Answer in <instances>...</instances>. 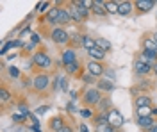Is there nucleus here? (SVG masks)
I'll use <instances>...</instances> for the list:
<instances>
[{"label":"nucleus","instance_id":"nucleus-25","mask_svg":"<svg viewBox=\"0 0 157 132\" xmlns=\"http://www.w3.org/2000/svg\"><path fill=\"white\" fill-rule=\"evenodd\" d=\"M66 82H68L66 77H61V79H59V89H61V91H66V89H68V84H66Z\"/></svg>","mask_w":157,"mask_h":132},{"label":"nucleus","instance_id":"nucleus-35","mask_svg":"<svg viewBox=\"0 0 157 132\" xmlns=\"http://www.w3.org/2000/svg\"><path fill=\"white\" fill-rule=\"evenodd\" d=\"M36 112H38V114H45V112H47V107H45V105H43V107H38Z\"/></svg>","mask_w":157,"mask_h":132},{"label":"nucleus","instance_id":"nucleus-30","mask_svg":"<svg viewBox=\"0 0 157 132\" xmlns=\"http://www.w3.org/2000/svg\"><path fill=\"white\" fill-rule=\"evenodd\" d=\"M9 75L11 77H14V79H18L20 77V70L18 68H14V66H9Z\"/></svg>","mask_w":157,"mask_h":132},{"label":"nucleus","instance_id":"nucleus-22","mask_svg":"<svg viewBox=\"0 0 157 132\" xmlns=\"http://www.w3.org/2000/svg\"><path fill=\"white\" fill-rule=\"evenodd\" d=\"M143 47H145L147 52H157V45L152 41V38H147V40L143 41Z\"/></svg>","mask_w":157,"mask_h":132},{"label":"nucleus","instance_id":"nucleus-40","mask_svg":"<svg viewBox=\"0 0 157 132\" xmlns=\"http://www.w3.org/2000/svg\"><path fill=\"white\" fill-rule=\"evenodd\" d=\"M150 132H157V123L154 125V127H152V129H150Z\"/></svg>","mask_w":157,"mask_h":132},{"label":"nucleus","instance_id":"nucleus-18","mask_svg":"<svg viewBox=\"0 0 157 132\" xmlns=\"http://www.w3.org/2000/svg\"><path fill=\"white\" fill-rule=\"evenodd\" d=\"M68 13H70V16H71V20H73V21H82V20H84V18H82V14L77 11L75 4H71V6H70Z\"/></svg>","mask_w":157,"mask_h":132},{"label":"nucleus","instance_id":"nucleus-5","mask_svg":"<svg viewBox=\"0 0 157 132\" xmlns=\"http://www.w3.org/2000/svg\"><path fill=\"white\" fill-rule=\"evenodd\" d=\"M48 75L47 73H39V75H36L34 77V81H32V84H34V88L38 89V91H43V89H47L48 88Z\"/></svg>","mask_w":157,"mask_h":132},{"label":"nucleus","instance_id":"nucleus-33","mask_svg":"<svg viewBox=\"0 0 157 132\" xmlns=\"http://www.w3.org/2000/svg\"><path fill=\"white\" fill-rule=\"evenodd\" d=\"M20 112H21L23 116H29V109H27L25 105H20Z\"/></svg>","mask_w":157,"mask_h":132},{"label":"nucleus","instance_id":"nucleus-34","mask_svg":"<svg viewBox=\"0 0 157 132\" xmlns=\"http://www.w3.org/2000/svg\"><path fill=\"white\" fill-rule=\"evenodd\" d=\"M13 120H14L16 123H20L21 120H23V114H14V116H13Z\"/></svg>","mask_w":157,"mask_h":132},{"label":"nucleus","instance_id":"nucleus-21","mask_svg":"<svg viewBox=\"0 0 157 132\" xmlns=\"http://www.w3.org/2000/svg\"><path fill=\"white\" fill-rule=\"evenodd\" d=\"M63 127H64V125H63V120H61V118H52V120H50V129H52V130H61V129H63Z\"/></svg>","mask_w":157,"mask_h":132},{"label":"nucleus","instance_id":"nucleus-4","mask_svg":"<svg viewBox=\"0 0 157 132\" xmlns=\"http://www.w3.org/2000/svg\"><path fill=\"white\" fill-rule=\"evenodd\" d=\"M32 62H34V64H38V66H41V68H50V66H52V59H50L47 54H43V52L34 54Z\"/></svg>","mask_w":157,"mask_h":132},{"label":"nucleus","instance_id":"nucleus-14","mask_svg":"<svg viewBox=\"0 0 157 132\" xmlns=\"http://www.w3.org/2000/svg\"><path fill=\"white\" fill-rule=\"evenodd\" d=\"M152 105V100L148 96H137L136 98V107L137 109H148Z\"/></svg>","mask_w":157,"mask_h":132},{"label":"nucleus","instance_id":"nucleus-20","mask_svg":"<svg viewBox=\"0 0 157 132\" xmlns=\"http://www.w3.org/2000/svg\"><path fill=\"white\" fill-rule=\"evenodd\" d=\"M82 47H84L86 50H91V48H95V47H97V41L93 40V38H89V36H84V41H82Z\"/></svg>","mask_w":157,"mask_h":132},{"label":"nucleus","instance_id":"nucleus-11","mask_svg":"<svg viewBox=\"0 0 157 132\" xmlns=\"http://www.w3.org/2000/svg\"><path fill=\"white\" fill-rule=\"evenodd\" d=\"M88 55L91 57V61H102L104 57H105V52L102 50V48H98V47H95V48H91V50H88Z\"/></svg>","mask_w":157,"mask_h":132},{"label":"nucleus","instance_id":"nucleus-28","mask_svg":"<svg viewBox=\"0 0 157 132\" xmlns=\"http://www.w3.org/2000/svg\"><path fill=\"white\" fill-rule=\"evenodd\" d=\"M77 70H78V62H77V61L71 62V64H68V66H66V71H68L70 75H71V73H75Z\"/></svg>","mask_w":157,"mask_h":132},{"label":"nucleus","instance_id":"nucleus-29","mask_svg":"<svg viewBox=\"0 0 157 132\" xmlns=\"http://www.w3.org/2000/svg\"><path fill=\"white\" fill-rule=\"evenodd\" d=\"M9 98H11V95H9L7 89H2V91H0V100H2V102H7Z\"/></svg>","mask_w":157,"mask_h":132},{"label":"nucleus","instance_id":"nucleus-37","mask_svg":"<svg viewBox=\"0 0 157 132\" xmlns=\"http://www.w3.org/2000/svg\"><path fill=\"white\" fill-rule=\"evenodd\" d=\"M57 132H71V127H66V125H64V127H63L61 130H57Z\"/></svg>","mask_w":157,"mask_h":132},{"label":"nucleus","instance_id":"nucleus-7","mask_svg":"<svg viewBox=\"0 0 157 132\" xmlns=\"http://www.w3.org/2000/svg\"><path fill=\"white\" fill-rule=\"evenodd\" d=\"M88 71H89V75H93V77H100V75L104 73V66L98 64L97 61H89L88 62Z\"/></svg>","mask_w":157,"mask_h":132},{"label":"nucleus","instance_id":"nucleus-41","mask_svg":"<svg viewBox=\"0 0 157 132\" xmlns=\"http://www.w3.org/2000/svg\"><path fill=\"white\" fill-rule=\"evenodd\" d=\"M154 68H155V71H157V64H155V66H154Z\"/></svg>","mask_w":157,"mask_h":132},{"label":"nucleus","instance_id":"nucleus-12","mask_svg":"<svg viewBox=\"0 0 157 132\" xmlns=\"http://www.w3.org/2000/svg\"><path fill=\"white\" fill-rule=\"evenodd\" d=\"M136 4H132V2H121L120 4V9H118V14H121V16H128L130 13H132V7H134Z\"/></svg>","mask_w":157,"mask_h":132},{"label":"nucleus","instance_id":"nucleus-13","mask_svg":"<svg viewBox=\"0 0 157 132\" xmlns=\"http://www.w3.org/2000/svg\"><path fill=\"white\" fill-rule=\"evenodd\" d=\"M91 11H93L95 14H98V16H104V14H107V11H105V2H93Z\"/></svg>","mask_w":157,"mask_h":132},{"label":"nucleus","instance_id":"nucleus-31","mask_svg":"<svg viewBox=\"0 0 157 132\" xmlns=\"http://www.w3.org/2000/svg\"><path fill=\"white\" fill-rule=\"evenodd\" d=\"M80 116H84V118H91L93 112L89 111V109H80Z\"/></svg>","mask_w":157,"mask_h":132},{"label":"nucleus","instance_id":"nucleus-24","mask_svg":"<svg viewBox=\"0 0 157 132\" xmlns=\"http://www.w3.org/2000/svg\"><path fill=\"white\" fill-rule=\"evenodd\" d=\"M109 105H111V102L107 100V98H102V100H100V104H98V107H100V111H107L109 109Z\"/></svg>","mask_w":157,"mask_h":132},{"label":"nucleus","instance_id":"nucleus-36","mask_svg":"<svg viewBox=\"0 0 157 132\" xmlns=\"http://www.w3.org/2000/svg\"><path fill=\"white\" fill-rule=\"evenodd\" d=\"M36 43H39V36L38 34H32V45H36Z\"/></svg>","mask_w":157,"mask_h":132},{"label":"nucleus","instance_id":"nucleus-10","mask_svg":"<svg viewBox=\"0 0 157 132\" xmlns=\"http://www.w3.org/2000/svg\"><path fill=\"white\" fill-rule=\"evenodd\" d=\"M137 125L141 129H152L155 125V122H154L152 116H137Z\"/></svg>","mask_w":157,"mask_h":132},{"label":"nucleus","instance_id":"nucleus-6","mask_svg":"<svg viewBox=\"0 0 157 132\" xmlns=\"http://www.w3.org/2000/svg\"><path fill=\"white\" fill-rule=\"evenodd\" d=\"M134 70H136L137 75H147V73H150L152 66H150V64H147L145 61H141V59H137V61L134 62Z\"/></svg>","mask_w":157,"mask_h":132},{"label":"nucleus","instance_id":"nucleus-17","mask_svg":"<svg viewBox=\"0 0 157 132\" xmlns=\"http://www.w3.org/2000/svg\"><path fill=\"white\" fill-rule=\"evenodd\" d=\"M70 21H73V20H71V16H70L68 9H61V13H59V20H57V23H61V25H66V23H70Z\"/></svg>","mask_w":157,"mask_h":132},{"label":"nucleus","instance_id":"nucleus-16","mask_svg":"<svg viewBox=\"0 0 157 132\" xmlns=\"http://www.w3.org/2000/svg\"><path fill=\"white\" fill-rule=\"evenodd\" d=\"M59 13H61V9H59V7H52V9L47 13V21H48V23H54V21L57 23V20H59Z\"/></svg>","mask_w":157,"mask_h":132},{"label":"nucleus","instance_id":"nucleus-27","mask_svg":"<svg viewBox=\"0 0 157 132\" xmlns=\"http://www.w3.org/2000/svg\"><path fill=\"white\" fill-rule=\"evenodd\" d=\"M50 2H39L38 6H36V11H39V13H45V11L48 9Z\"/></svg>","mask_w":157,"mask_h":132},{"label":"nucleus","instance_id":"nucleus-32","mask_svg":"<svg viewBox=\"0 0 157 132\" xmlns=\"http://www.w3.org/2000/svg\"><path fill=\"white\" fill-rule=\"evenodd\" d=\"M82 79H84V82H86V84H93V81H95V79H93V75H84V77H82Z\"/></svg>","mask_w":157,"mask_h":132},{"label":"nucleus","instance_id":"nucleus-19","mask_svg":"<svg viewBox=\"0 0 157 132\" xmlns=\"http://www.w3.org/2000/svg\"><path fill=\"white\" fill-rule=\"evenodd\" d=\"M95 41H97V47H98V48H102L104 52L111 50V47H113V45H111V41H107L105 38H97Z\"/></svg>","mask_w":157,"mask_h":132},{"label":"nucleus","instance_id":"nucleus-26","mask_svg":"<svg viewBox=\"0 0 157 132\" xmlns=\"http://www.w3.org/2000/svg\"><path fill=\"white\" fill-rule=\"evenodd\" d=\"M97 132H114V129H113V127L107 123V125H98Z\"/></svg>","mask_w":157,"mask_h":132},{"label":"nucleus","instance_id":"nucleus-2","mask_svg":"<svg viewBox=\"0 0 157 132\" xmlns=\"http://www.w3.org/2000/svg\"><path fill=\"white\" fill-rule=\"evenodd\" d=\"M100 100H102V95H100L97 88H91V89L84 93V102L88 105H97V104H100Z\"/></svg>","mask_w":157,"mask_h":132},{"label":"nucleus","instance_id":"nucleus-15","mask_svg":"<svg viewBox=\"0 0 157 132\" xmlns=\"http://www.w3.org/2000/svg\"><path fill=\"white\" fill-rule=\"evenodd\" d=\"M154 6H155V4H154V0H137V2H136V7L139 11H150Z\"/></svg>","mask_w":157,"mask_h":132},{"label":"nucleus","instance_id":"nucleus-39","mask_svg":"<svg viewBox=\"0 0 157 132\" xmlns=\"http://www.w3.org/2000/svg\"><path fill=\"white\" fill-rule=\"evenodd\" d=\"M152 41H154V43H155V45H157V32H155V34H154V36H152Z\"/></svg>","mask_w":157,"mask_h":132},{"label":"nucleus","instance_id":"nucleus-3","mask_svg":"<svg viewBox=\"0 0 157 132\" xmlns=\"http://www.w3.org/2000/svg\"><path fill=\"white\" fill-rule=\"evenodd\" d=\"M52 40H54V43H57V45H64V43L70 41V34L64 29H54L52 31Z\"/></svg>","mask_w":157,"mask_h":132},{"label":"nucleus","instance_id":"nucleus-8","mask_svg":"<svg viewBox=\"0 0 157 132\" xmlns=\"http://www.w3.org/2000/svg\"><path fill=\"white\" fill-rule=\"evenodd\" d=\"M97 89L98 91H113L114 89V82L111 79H100L97 82Z\"/></svg>","mask_w":157,"mask_h":132},{"label":"nucleus","instance_id":"nucleus-38","mask_svg":"<svg viewBox=\"0 0 157 132\" xmlns=\"http://www.w3.org/2000/svg\"><path fill=\"white\" fill-rule=\"evenodd\" d=\"M80 132H89V129L86 125H80Z\"/></svg>","mask_w":157,"mask_h":132},{"label":"nucleus","instance_id":"nucleus-23","mask_svg":"<svg viewBox=\"0 0 157 132\" xmlns=\"http://www.w3.org/2000/svg\"><path fill=\"white\" fill-rule=\"evenodd\" d=\"M118 9H120V4H116V2H105V11H107L109 14L118 13Z\"/></svg>","mask_w":157,"mask_h":132},{"label":"nucleus","instance_id":"nucleus-1","mask_svg":"<svg viewBox=\"0 0 157 132\" xmlns=\"http://www.w3.org/2000/svg\"><path fill=\"white\" fill-rule=\"evenodd\" d=\"M107 120H109V125H111L113 129H120V127L125 123L121 112L118 111V109H109L107 111Z\"/></svg>","mask_w":157,"mask_h":132},{"label":"nucleus","instance_id":"nucleus-9","mask_svg":"<svg viewBox=\"0 0 157 132\" xmlns=\"http://www.w3.org/2000/svg\"><path fill=\"white\" fill-rule=\"evenodd\" d=\"M61 61H63V64H64V66H68V64H71V62H75V61H77V57H75V50H71V48L64 50V52H63Z\"/></svg>","mask_w":157,"mask_h":132}]
</instances>
